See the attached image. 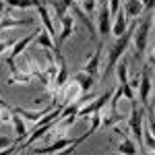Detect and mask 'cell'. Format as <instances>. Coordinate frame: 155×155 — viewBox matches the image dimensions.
Segmentation results:
<instances>
[{"label":"cell","instance_id":"6da1fadb","mask_svg":"<svg viewBox=\"0 0 155 155\" xmlns=\"http://www.w3.org/2000/svg\"><path fill=\"white\" fill-rule=\"evenodd\" d=\"M134 29H137V25H130V29H126L124 33L120 37H116V44L112 46V50H110V56H107V62H106V72H104V77H107L110 74V71L118 64V60L122 58V54L126 52V48H128V44H130L132 35H134Z\"/></svg>","mask_w":155,"mask_h":155},{"label":"cell","instance_id":"7a4b0ae2","mask_svg":"<svg viewBox=\"0 0 155 155\" xmlns=\"http://www.w3.org/2000/svg\"><path fill=\"white\" fill-rule=\"evenodd\" d=\"M147 110L143 106H137V99L130 101V118H128V128H130L134 141H139V147L143 145V120Z\"/></svg>","mask_w":155,"mask_h":155},{"label":"cell","instance_id":"3957f363","mask_svg":"<svg viewBox=\"0 0 155 155\" xmlns=\"http://www.w3.org/2000/svg\"><path fill=\"white\" fill-rule=\"evenodd\" d=\"M151 21H153V17L149 15V17H145L141 25H137V29H134V56L137 58H141L145 54V50H147V39H149V29H151Z\"/></svg>","mask_w":155,"mask_h":155},{"label":"cell","instance_id":"277c9868","mask_svg":"<svg viewBox=\"0 0 155 155\" xmlns=\"http://www.w3.org/2000/svg\"><path fill=\"white\" fill-rule=\"evenodd\" d=\"M112 95H114V91H106L104 95L95 97L93 101H89V104H85V106H81V110L77 112V118H85V116H91V114H95V112H99L104 106H107L110 104V99H112Z\"/></svg>","mask_w":155,"mask_h":155},{"label":"cell","instance_id":"5b68a950","mask_svg":"<svg viewBox=\"0 0 155 155\" xmlns=\"http://www.w3.org/2000/svg\"><path fill=\"white\" fill-rule=\"evenodd\" d=\"M149 93H151V66L143 64V68H141V83H139V97H141V106L145 110L149 107Z\"/></svg>","mask_w":155,"mask_h":155},{"label":"cell","instance_id":"8992f818","mask_svg":"<svg viewBox=\"0 0 155 155\" xmlns=\"http://www.w3.org/2000/svg\"><path fill=\"white\" fill-rule=\"evenodd\" d=\"M114 130H116V134L120 137V145H118V151L122 155H139V151H137V145L130 141V137L126 134V130L120 126V124H114Z\"/></svg>","mask_w":155,"mask_h":155},{"label":"cell","instance_id":"52a82bcc","mask_svg":"<svg viewBox=\"0 0 155 155\" xmlns=\"http://www.w3.org/2000/svg\"><path fill=\"white\" fill-rule=\"evenodd\" d=\"M37 35V31L35 33H29L27 37H23V39H19V41H15V46L11 48V54H8V66H11V71H15L17 66H15V60H17V56H21L25 50H27V46L35 39Z\"/></svg>","mask_w":155,"mask_h":155},{"label":"cell","instance_id":"ba28073f","mask_svg":"<svg viewBox=\"0 0 155 155\" xmlns=\"http://www.w3.org/2000/svg\"><path fill=\"white\" fill-rule=\"evenodd\" d=\"M97 29H99V33H101V39L112 31V12H110V4H101V6H99Z\"/></svg>","mask_w":155,"mask_h":155},{"label":"cell","instance_id":"9c48e42d","mask_svg":"<svg viewBox=\"0 0 155 155\" xmlns=\"http://www.w3.org/2000/svg\"><path fill=\"white\" fill-rule=\"evenodd\" d=\"M77 143V139H56L54 143H50L46 145V147H37V149H33L31 151V155H39V153H44V155H48V153H58V151H62V149H66V147H71V145Z\"/></svg>","mask_w":155,"mask_h":155},{"label":"cell","instance_id":"30bf717a","mask_svg":"<svg viewBox=\"0 0 155 155\" xmlns=\"http://www.w3.org/2000/svg\"><path fill=\"white\" fill-rule=\"evenodd\" d=\"M101 50H104V39H99V44H97L95 52L87 58V62H85V68L83 71H87L89 74H93V77H97L99 74V60H101Z\"/></svg>","mask_w":155,"mask_h":155},{"label":"cell","instance_id":"8fae6325","mask_svg":"<svg viewBox=\"0 0 155 155\" xmlns=\"http://www.w3.org/2000/svg\"><path fill=\"white\" fill-rule=\"evenodd\" d=\"M37 12H39V19H41V23H44V27L50 31V35L54 37L56 35V29H54V23H52V17H50V8L48 4H46V0H39L37 2Z\"/></svg>","mask_w":155,"mask_h":155},{"label":"cell","instance_id":"7c38bea8","mask_svg":"<svg viewBox=\"0 0 155 155\" xmlns=\"http://www.w3.org/2000/svg\"><path fill=\"white\" fill-rule=\"evenodd\" d=\"M37 46L44 48V50H50V52H56V58H60L58 56V48L54 46L52 35H50V31L46 29V27H39V29H37Z\"/></svg>","mask_w":155,"mask_h":155},{"label":"cell","instance_id":"4fadbf2b","mask_svg":"<svg viewBox=\"0 0 155 155\" xmlns=\"http://www.w3.org/2000/svg\"><path fill=\"white\" fill-rule=\"evenodd\" d=\"M74 83L81 87L83 93H89V91L93 89V85H95V77L89 74L87 71H79L77 74H74Z\"/></svg>","mask_w":155,"mask_h":155},{"label":"cell","instance_id":"5bb4252c","mask_svg":"<svg viewBox=\"0 0 155 155\" xmlns=\"http://www.w3.org/2000/svg\"><path fill=\"white\" fill-rule=\"evenodd\" d=\"M72 29H74V17H68V15H66V17L62 19V29H60V33H58V48L72 35Z\"/></svg>","mask_w":155,"mask_h":155},{"label":"cell","instance_id":"9a60e30c","mask_svg":"<svg viewBox=\"0 0 155 155\" xmlns=\"http://www.w3.org/2000/svg\"><path fill=\"white\" fill-rule=\"evenodd\" d=\"M35 77V72H29V71H19V68H15L11 71V77L6 79V85H15V83H29L31 79Z\"/></svg>","mask_w":155,"mask_h":155},{"label":"cell","instance_id":"2e32d148","mask_svg":"<svg viewBox=\"0 0 155 155\" xmlns=\"http://www.w3.org/2000/svg\"><path fill=\"white\" fill-rule=\"evenodd\" d=\"M66 79H68V68H66V62L62 58H58V71H56V77H54V87L56 89H62L66 85Z\"/></svg>","mask_w":155,"mask_h":155},{"label":"cell","instance_id":"e0dca14e","mask_svg":"<svg viewBox=\"0 0 155 155\" xmlns=\"http://www.w3.org/2000/svg\"><path fill=\"white\" fill-rule=\"evenodd\" d=\"M114 19H116V21H114V25H112V33H114L116 37H120L126 29H128V27H126V19H128V17H126L124 8L118 11V15H114Z\"/></svg>","mask_w":155,"mask_h":155},{"label":"cell","instance_id":"ac0fdd59","mask_svg":"<svg viewBox=\"0 0 155 155\" xmlns=\"http://www.w3.org/2000/svg\"><path fill=\"white\" fill-rule=\"evenodd\" d=\"M46 4H48V8L54 12V17H56V21H62L64 17H66V4H64V0H46Z\"/></svg>","mask_w":155,"mask_h":155},{"label":"cell","instance_id":"d6986e66","mask_svg":"<svg viewBox=\"0 0 155 155\" xmlns=\"http://www.w3.org/2000/svg\"><path fill=\"white\" fill-rule=\"evenodd\" d=\"M15 112V110H12ZM12 126H15V132H17V145H21V141L23 139H27V126H25V120H23V116H12Z\"/></svg>","mask_w":155,"mask_h":155},{"label":"cell","instance_id":"ffe728a7","mask_svg":"<svg viewBox=\"0 0 155 155\" xmlns=\"http://www.w3.org/2000/svg\"><path fill=\"white\" fill-rule=\"evenodd\" d=\"M143 0H126V4H124V12H126V17H132V19H137L141 12H143Z\"/></svg>","mask_w":155,"mask_h":155},{"label":"cell","instance_id":"44dd1931","mask_svg":"<svg viewBox=\"0 0 155 155\" xmlns=\"http://www.w3.org/2000/svg\"><path fill=\"white\" fill-rule=\"evenodd\" d=\"M29 23H33V19H19V21H15V19H11V17L6 15V17H2V19H0V31H2V29H8V27L29 25Z\"/></svg>","mask_w":155,"mask_h":155},{"label":"cell","instance_id":"7402d4cb","mask_svg":"<svg viewBox=\"0 0 155 155\" xmlns=\"http://www.w3.org/2000/svg\"><path fill=\"white\" fill-rule=\"evenodd\" d=\"M39 0H6V4L12 6V8H31V6H37Z\"/></svg>","mask_w":155,"mask_h":155},{"label":"cell","instance_id":"603a6c76","mask_svg":"<svg viewBox=\"0 0 155 155\" xmlns=\"http://www.w3.org/2000/svg\"><path fill=\"white\" fill-rule=\"evenodd\" d=\"M128 66H126V62L124 60H120L118 64H116V72H118V81L120 83H128V71H126Z\"/></svg>","mask_w":155,"mask_h":155},{"label":"cell","instance_id":"cb8c5ba5","mask_svg":"<svg viewBox=\"0 0 155 155\" xmlns=\"http://www.w3.org/2000/svg\"><path fill=\"white\" fill-rule=\"evenodd\" d=\"M97 6V0H79V8L85 12V15H93Z\"/></svg>","mask_w":155,"mask_h":155},{"label":"cell","instance_id":"d4e9b609","mask_svg":"<svg viewBox=\"0 0 155 155\" xmlns=\"http://www.w3.org/2000/svg\"><path fill=\"white\" fill-rule=\"evenodd\" d=\"M143 134H145V145H147V147H151V149H155V137L151 134L149 126H143Z\"/></svg>","mask_w":155,"mask_h":155},{"label":"cell","instance_id":"484cf974","mask_svg":"<svg viewBox=\"0 0 155 155\" xmlns=\"http://www.w3.org/2000/svg\"><path fill=\"white\" fill-rule=\"evenodd\" d=\"M118 11H120V0H110V12L118 15Z\"/></svg>","mask_w":155,"mask_h":155},{"label":"cell","instance_id":"4316f807","mask_svg":"<svg viewBox=\"0 0 155 155\" xmlns=\"http://www.w3.org/2000/svg\"><path fill=\"white\" fill-rule=\"evenodd\" d=\"M15 46V41H11V39H6V41H0V54H4L8 48H12Z\"/></svg>","mask_w":155,"mask_h":155},{"label":"cell","instance_id":"83f0119b","mask_svg":"<svg viewBox=\"0 0 155 155\" xmlns=\"http://www.w3.org/2000/svg\"><path fill=\"white\" fill-rule=\"evenodd\" d=\"M19 149H21L19 145H12L11 149H8V147H6V149H0V155H12L15 151H19Z\"/></svg>","mask_w":155,"mask_h":155},{"label":"cell","instance_id":"f1b7e54d","mask_svg":"<svg viewBox=\"0 0 155 155\" xmlns=\"http://www.w3.org/2000/svg\"><path fill=\"white\" fill-rule=\"evenodd\" d=\"M147 64H149V66H155V46H153V50L149 52V58H147Z\"/></svg>","mask_w":155,"mask_h":155},{"label":"cell","instance_id":"f546056e","mask_svg":"<svg viewBox=\"0 0 155 155\" xmlns=\"http://www.w3.org/2000/svg\"><path fill=\"white\" fill-rule=\"evenodd\" d=\"M6 147H11V139H6V137H0V149H6Z\"/></svg>","mask_w":155,"mask_h":155},{"label":"cell","instance_id":"4dcf8cb0","mask_svg":"<svg viewBox=\"0 0 155 155\" xmlns=\"http://www.w3.org/2000/svg\"><path fill=\"white\" fill-rule=\"evenodd\" d=\"M143 6H145V8H153L155 0H143Z\"/></svg>","mask_w":155,"mask_h":155},{"label":"cell","instance_id":"1f68e13d","mask_svg":"<svg viewBox=\"0 0 155 155\" xmlns=\"http://www.w3.org/2000/svg\"><path fill=\"white\" fill-rule=\"evenodd\" d=\"M19 155H31V151H21Z\"/></svg>","mask_w":155,"mask_h":155},{"label":"cell","instance_id":"d6a6232c","mask_svg":"<svg viewBox=\"0 0 155 155\" xmlns=\"http://www.w3.org/2000/svg\"><path fill=\"white\" fill-rule=\"evenodd\" d=\"M99 4H110V0H99Z\"/></svg>","mask_w":155,"mask_h":155},{"label":"cell","instance_id":"836d02e7","mask_svg":"<svg viewBox=\"0 0 155 155\" xmlns=\"http://www.w3.org/2000/svg\"><path fill=\"white\" fill-rule=\"evenodd\" d=\"M143 155H155V153H149V151H143Z\"/></svg>","mask_w":155,"mask_h":155},{"label":"cell","instance_id":"e575fe53","mask_svg":"<svg viewBox=\"0 0 155 155\" xmlns=\"http://www.w3.org/2000/svg\"><path fill=\"white\" fill-rule=\"evenodd\" d=\"M153 104H155V95H153Z\"/></svg>","mask_w":155,"mask_h":155},{"label":"cell","instance_id":"d590c367","mask_svg":"<svg viewBox=\"0 0 155 155\" xmlns=\"http://www.w3.org/2000/svg\"><path fill=\"white\" fill-rule=\"evenodd\" d=\"M110 155H116V153H110Z\"/></svg>","mask_w":155,"mask_h":155},{"label":"cell","instance_id":"8d00e7d4","mask_svg":"<svg viewBox=\"0 0 155 155\" xmlns=\"http://www.w3.org/2000/svg\"><path fill=\"white\" fill-rule=\"evenodd\" d=\"M0 124H2V122H0Z\"/></svg>","mask_w":155,"mask_h":155}]
</instances>
